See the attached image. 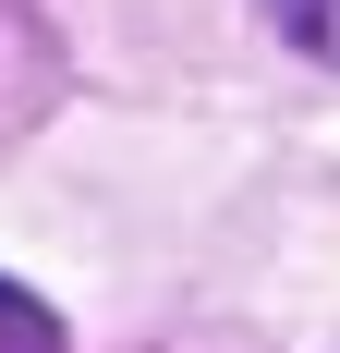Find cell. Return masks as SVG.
<instances>
[{
  "label": "cell",
  "instance_id": "7a4b0ae2",
  "mask_svg": "<svg viewBox=\"0 0 340 353\" xmlns=\"http://www.w3.org/2000/svg\"><path fill=\"white\" fill-rule=\"evenodd\" d=\"M268 12H279L292 37H304L316 61H340V0H268Z\"/></svg>",
  "mask_w": 340,
  "mask_h": 353
},
{
  "label": "cell",
  "instance_id": "6da1fadb",
  "mask_svg": "<svg viewBox=\"0 0 340 353\" xmlns=\"http://www.w3.org/2000/svg\"><path fill=\"white\" fill-rule=\"evenodd\" d=\"M0 353H61V317L36 292H12V281H0Z\"/></svg>",
  "mask_w": 340,
  "mask_h": 353
}]
</instances>
